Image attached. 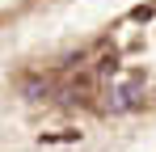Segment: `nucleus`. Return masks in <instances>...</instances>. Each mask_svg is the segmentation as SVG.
<instances>
[{
  "instance_id": "f257e3e1",
  "label": "nucleus",
  "mask_w": 156,
  "mask_h": 152,
  "mask_svg": "<svg viewBox=\"0 0 156 152\" xmlns=\"http://www.w3.org/2000/svg\"><path fill=\"white\" fill-rule=\"evenodd\" d=\"M152 13H156L152 4H139V9H135V13H131V17H135V21H148V17H152Z\"/></svg>"
},
{
  "instance_id": "f03ea898",
  "label": "nucleus",
  "mask_w": 156,
  "mask_h": 152,
  "mask_svg": "<svg viewBox=\"0 0 156 152\" xmlns=\"http://www.w3.org/2000/svg\"><path fill=\"white\" fill-rule=\"evenodd\" d=\"M114 68H118V59H114V55H105L101 63H97V72H114Z\"/></svg>"
}]
</instances>
